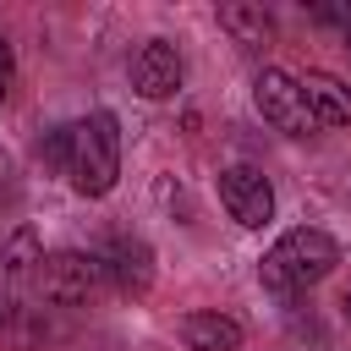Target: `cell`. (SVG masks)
<instances>
[{
	"instance_id": "6da1fadb",
	"label": "cell",
	"mask_w": 351,
	"mask_h": 351,
	"mask_svg": "<svg viewBox=\"0 0 351 351\" xmlns=\"http://www.w3.org/2000/svg\"><path fill=\"white\" fill-rule=\"evenodd\" d=\"M44 159L82 192V197H104L121 176V137L110 115H82L71 126H55L44 143Z\"/></svg>"
},
{
	"instance_id": "7a4b0ae2",
	"label": "cell",
	"mask_w": 351,
	"mask_h": 351,
	"mask_svg": "<svg viewBox=\"0 0 351 351\" xmlns=\"http://www.w3.org/2000/svg\"><path fill=\"white\" fill-rule=\"evenodd\" d=\"M335 263H340L335 236H329V230H313V225H296V230H285V236L263 252L258 280H263V291H274V296H296V291H313L324 274H335Z\"/></svg>"
},
{
	"instance_id": "3957f363",
	"label": "cell",
	"mask_w": 351,
	"mask_h": 351,
	"mask_svg": "<svg viewBox=\"0 0 351 351\" xmlns=\"http://www.w3.org/2000/svg\"><path fill=\"white\" fill-rule=\"evenodd\" d=\"M99 285H104V269H99L93 252L66 247V252H49V258L38 263V296H44V307H55V313L88 307V302L99 296Z\"/></svg>"
},
{
	"instance_id": "277c9868",
	"label": "cell",
	"mask_w": 351,
	"mask_h": 351,
	"mask_svg": "<svg viewBox=\"0 0 351 351\" xmlns=\"http://www.w3.org/2000/svg\"><path fill=\"white\" fill-rule=\"evenodd\" d=\"M38 263H44V252H38V230L33 225H22V230H11V241L0 247V329H16L22 324V302H27V285L38 280Z\"/></svg>"
},
{
	"instance_id": "5b68a950",
	"label": "cell",
	"mask_w": 351,
	"mask_h": 351,
	"mask_svg": "<svg viewBox=\"0 0 351 351\" xmlns=\"http://www.w3.org/2000/svg\"><path fill=\"white\" fill-rule=\"evenodd\" d=\"M252 104H258V115H263L274 132H285V137H307V132H313V115H307V104H302V88H296V77L280 71V66H263V71L252 77Z\"/></svg>"
},
{
	"instance_id": "8992f818",
	"label": "cell",
	"mask_w": 351,
	"mask_h": 351,
	"mask_svg": "<svg viewBox=\"0 0 351 351\" xmlns=\"http://www.w3.org/2000/svg\"><path fill=\"white\" fill-rule=\"evenodd\" d=\"M219 203H225V214H230L241 230H263V225L274 219V186H269V176L252 170V165L219 170Z\"/></svg>"
},
{
	"instance_id": "52a82bcc",
	"label": "cell",
	"mask_w": 351,
	"mask_h": 351,
	"mask_svg": "<svg viewBox=\"0 0 351 351\" xmlns=\"http://www.w3.org/2000/svg\"><path fill=\"white\" fill-rule=\"evenodd\" d=\"M181 77H186V66H181V49H176L170 38H148V44L132 55V88H137L143 99H170V93L181 88Z\"/></svg>"
},
{
	"instance_id": "ba28073f",
	"label": "cell",
	"mask_w": 351,
	"mask_h": 351,
	"mask_svg": "<svg viewBox=\"0 0 351 351\" xmlns=\"http://www.w3.org/2000/svg\"><path fill=\"white\" fill-rule=\"evenodd\" d=\"M93 258H99L104 280H115V285L132 291V296H143V291L154 285V252H148L143 236H110L104 252H93Z\"/></svg>"
},
{
	"instance_id": "9c48e42d",
	"label": "cell",
	"mask_w": 351,
	"mask_h": 351,
	"mask_svg": "<svg viewBox=\"0 0 351 351\" xmlns=\"http://www.w3.org/2000/svg\"><path fill=\"white\" fill-rule=\"evenodd\" d=\"M296 88H302V104H307L313 126H351V88L340 77L307 71V77H296Z\"/></svg>"
},
{
	"instance_id": "30bf717a",
	"label": "cell",
	"mask_w": 351,
	"mask_h": 351,
	"mask_svg": "<svg viewBox=\"0 0 351 351\" xmlns=\"http://www.w3.org/2000/svg\"><path fill=\"white\" fill-rule=\"evenodd\" d=\"M181 346L186 351H241V324L230 313L197 307V313L181 318Z\"/></svg>"
},
{
	"instance_id": "8fae6325",
	"label": "cell",
	"mask_w": 351,
	"mask_h": 351,
	"mask_svg": "<svg viewBox=\"0 0 351 351\" xmlns=\"http://www.w3.org/2000/svg\"><path fill=\"white\" fill-rule=\"evenodd\" d=\"M219 27L241 44V49H263L269 38H274V16L263 11V5H247V0H236V5H219Z\"/></svg>"
},
{
	"instance_id": "7c38bea8",
	"label": "cell",
	"mask_w": 351,
	"mask_h": 351,
	"mask_svg": "<svg viewBox=\"0 0 351 351\" xmlns=\"http://www.w3.org/2000/svg\"><path fill=\"white\" fill-rule=\"evenodd\" d=\"M11 82H16V55H11V44L0 38V110H5V99H11Z\"/></svg>"
},
{
	"instance_id": "4fadbf2b",
	"label": "cell",
	"mask_w": 351,
	"mask_h": 351,
	"mask_svg": "<svg viewBox=\"0 0 351 351\" xmlns=\"http://www.w3.org/2000/svg\"><path fill=\"white\" fill-rule=\"evenodd\" d=\"M313 16L329 22V27H346V33H351V5H313Z\"/></svg>"
},
{
	"instance_id": "5bb4252c",
	"label": "cell",
	"mask_w": 351,
	"mask_h": 351,
	"mask_svg": "<svg viewBox=\"0 0 351 351\" xmlns=\"http://www.w3.org/2000/svg\"><path fill=\"white\" fill-rule=\"evenodd\" d=\"M340 318L351 324V274H346V285H340Z\"/></svg>"
},
{
	"instance_id": "9a60e30c",
	"label": "cell",
	"mask_w": 351,
	"mask_h": 351,
	"mask_svg": "<svg viewBox=\"0 0 351 351\" xmlns=\"http://www.w3.org/2000/svg\"><path fill=\"white\" fill-rule=\"evenodd\" d=\"M346 49H351V33H346Z\"/></svg>"
}]
</instances>
